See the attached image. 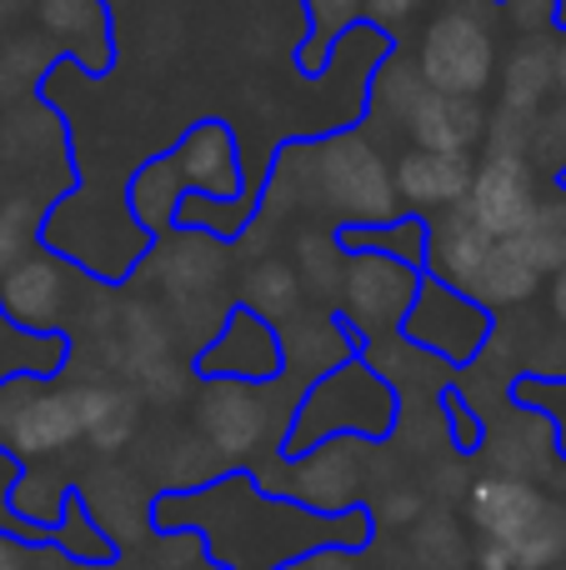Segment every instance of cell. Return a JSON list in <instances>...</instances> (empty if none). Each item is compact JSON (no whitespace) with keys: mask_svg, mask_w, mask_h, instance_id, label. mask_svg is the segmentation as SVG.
<instances>
[{"mask_svg":"<svg viewBox=\"0 0 566 570\" xmlns=\"http://www.w3.org/2000/svg\"><path fill=\"white\" fill-rule=\"evenodd\" d=\"M391 415H397V401H391V385L381 381L371 365L361 361H341L336 371L316 375V385L306 391L296 411V425H291V445H316L331 441V435H387Z\"/></svg>","mask_w":566,"mask_h":570,"instance_id":"3","label":"cell"},{"mask_svg":"<svg viewBox=\"0 0 566 570\" xmlns=\"http://www.w3.org/2000/svg\"><path fill=\"white\" fill-rule=\"evenodd\" d=\"M557 100L566 106V26H562V40H557Z\"/></svg>","mask_w":566,"mask_h":570,"instance_id":"40","label":"cell"},{"mask_svg":"<svg viewBox=\"0 0 566 570\" xmlns=\"http://www.w3.org/2000/svg\"><path fill=\"white\" fill-rule=\"evenodd\" d=\"M552 315L566 325V266L552 271Z\"/></svg>","mask_w":566,"mask_h":570,"instance_id":"38","label":"cell"},{"mask_svg":"<svg viewBox=\"0 0 566 570\" xmlns=\"http://www.w3.org/2000/svg\"><path fill=\"white\" fill-rule=\"evenodd\" d=\"M0 570H30L26 551H20V546H10V541H0Z\"/></svg>","mask_w":566,"mask_h":570,"instance_id":"39","label":"cell"},{"mask_svg":"<svg viewBox=\"0 0 566 570\" xmlns=\"http://www.w3.org/2000/svg\"><path fill=\"white\" fill-rule=\"evenodd\" d=\"M421 291V266H407L381 250H347V271L336 285V321L361 341L397 335L411 301Z\"/></svg>","mask_w":566,"mask_h":570,"instance_id":"5","label":"cell"},{"mask_svg":"<svg viewBox=\"0 0 566 570\" xmlns=\"http://www.w3.org/2000/svg\"><path fill=\"white\" fill-rule=\"evenodd\" d=\"M86 495H110V501H90V511H96V521L106 525V535H116V541H136L140 535V501H136V481H126V471H100L90 475Z\"/></svg>","mask_w":566,"mask_h":570,"instance_id":"29","label":"cell"},{"mask_svg":"<svg viewBox=\"0 0 566 570\" xmlns=\"http://www.w3.org/2000/svg\"><path fill=\"white\" fill-rule=\"evenodd\" d=\"M311 566L316 570H361V561L351 551H321V556H311Z\"/></svg>","mask_w":566,"mask_h":570,"instance_id":"37","label":"cell"},{"mask_svg":"<svg viewBox=\"0 0 566 570\" xmlns=\"http://www.w3.org/2000/svg\"><path fill=\"white\" fill-rule=\"evenodd\" d=\"M196 435L216 461H251V455L286 445L266 391L251 381H206L196 391Z\"/></svg>","mask_w":566,"mask_h":570,"instance_id":"7","label":"cell"},{"mask_svg":"<svg viewBox=\"0 0 566 570\" xmlns=\"http://www.w3.org/2000/svg\"><path fill=\"white\" fill-rule=\"evenodd\" d=\"M421 6H427V0H367V20L387 30V26H401V20H411Z\"/></svg>","mask_w":566,"mask_h":570,"instance_id":"35","label":"cell"},{"mask_svg":"<svg viewBox=\"0 0 566 570\" xmlns=\"http://www.w3.org/2000/svg\"><path fill=\"white\" fill-rule=\"evenodd\" d=\"M411 136L417 150H437V156H471V150L487 140V110L467 96H437V90L421 86L407 100L397 120Z\"/></svg>","mask_w":566,"mask_h":570,"instance_id":"15","label":"cell"},{"mask_svg":"<svg viewBox=\"0 0 566 570\" xmlns=\"http://www.w3.org/2000/svg\"><path fill=\"white\" fill-rule=\"evenodd\" d=\"M562 485H566V471H562Z\"/></svg>","mask_w":566,"mask_h":570,"instance_id":"44","label":"cell"},{"mask_svg":"<svg viewBox=\"0 0 566 570\" xmlns=\"http://www.w3.org/2000/svg\"><path fill=\"white\" fill-rule=\"evenodd\" d=\"M371 515H377L381 531H407V525H417L421 515H427V495H421L417 485H391V491L377 495Z\"/></svg>","mask_w":566,"mask_h":570,"instance_id":"33","label":"cell"},{"mask_svg":"<svg viewBox=\"0 0 566 570\" xmlns=\"http://www.w3.org/2000/svg\"><path fill=\"white\" fill-rule=\"evenodd\" d=\"M306 150H311V190H316V206L331 210L341 226H387V220L401 216L397 186H391V160L381 156L361 130L311 136Z\"/></svg>","mask_w":566,"mask_h":570,"instance_id":"2","label":"cell"},{"mask_svg":"<svg viewBox=\"0 0 566 570\" xmlns=\"http://www.w3.org/2000/svg\"><path fill=\"white\" fill-rule=\"evenodd\" d=\"M276 570H316L311 561H286V566H276Z\"/></svg>","mask_w":566,"mask_h":570,"instance_id":"42","label":"cell"},{"mask_svg":"<svg viewBox=\"0 0 566 570\" xmlns=\"http://www.w3.org/2000/svg\"><path fill=\"white\" fill-rule=\"evenodd\" d=\"M417 76L437 96L477 100L497 80V36H491V26L467 6H447L441 16H431L417 46Z\"/></svg>","mask_w":566,"mask_h":570,"instance_id":"4","label":"cell"},{"mask_svg":"<svg viewBox=\"0 0 566 570\" xmlns=\"http://www.w3.org/2000/svg\"><path fill=\"white\" fill-rule=\"evenodd\" d=\"M176 236L180 240H166V246H160V291H166L176 305L216 295L221 281H226V250L211 240V230L201 236V230L176 226Z\"/></svg>","mask_w":566,"mask_h":570,"instance_id":"19","label":"cell"},{"mask_svg":"<svg viewBox=\"0 0 566 570\" xmlns=\"http://www.w3.org/2000/svg\"><path fill=\"white\" fill-rule=\"evenodd\" d=\"M160 471H166V485L186 491V485H201L216 471V455L201 445V435H176L170 441V465H160Z\"/></svg>","mask_w":566,"mask_h":570,"instance_id":"31","label":"cell"},{"mask_svg":"<svg viewBox=\"0 0 566 570\" xmlns=\"http://www.w3.org/2000/svg\"><path fill=\"white\" fill-rule=\"evenodd\" d=\"M196 371L206 375V381H251V385L281 375L276 325H266L261 315H251L246 305H236V311L221 321L216 341L196 355Z\"/></svg>","mask_w":566,"mask_h":570,"instance_id":"14","label":"cell"},{"mask_svg":"<svg viewBox=\"0 0 566 570\" xmlns=\"http://www.w3.org/2000/svg\"><path fill=\"white\" fill-rule=\"evenodd\" d=\"M467 485H471V475L461 471V465H437V475H431V491L447 501V495H467Z\"/></svg>","mask_w":566,"mask_h":570,"instance_id":"36","label":"cell"},{"mask_svg":"<svg viewBox=\"0 0 566 570\" xmlns=\"http://www.w3.org/2000/svg\"><path fill=\"white\" fill-rule=\"evenodd\" d=\"M401 335L421 351H431L437 361L467 365L481 355V345L491 341V311H481L477 301H467L451 285L421 276V291L411 301L407 321H401Z\"/></svg>","mask_w":566,"mask_h":570,"instance_id":"8","label":"cell"},{"mask_svg":"<svg viewBox=\"0 0 566 570\" xmlns=\"http://www.w3.org/2000/svg\"><path fill=\"white\" fill-rule=\"evenodd\" d=\"M361 485H367V455H361L357 435H331V441H316L291 461L286 485L281 491L291 501L311 505V511L341 515L347 505L361 501Z\"/></svg>","mask_w":566,"mask_h":570,"instance_id":"11","label":"cell"},{"mask_svg":"<svg viewBox=\"0 0 566 570\" xmlns=\"http://www.w3.org/2000/svg\"><path fill=\"white\" fill-rule=\"evenodd\" d=\"M76 391V415H80V441H90V451L116 455L136 441L140 431V395L130 385L110 381H80Z\"/></svg>","mask_w":566,"mask_h":570,"instance_id":"18","label":"cell"},{"mask_svg":"<svg viewBox=\"0 0 566 570\" xmlns=\"http://www.w3.org/2000/svg\"><path fill=\"white\" fill-rule=\"evenodd\" d=\"M26 6H30V0H0V26H10V20H16Z\"/></svg>","mask_w":566,"mask_h":570,"instance_id":"41","label":"cell"},{"mask_svg":"<svg viewBox=\"0 0 566 570\" xmlns=\"http://www.w3.org/2000/svg\"><path fill=\"white\" fill-rule=\"evenodd\" d=\"M501 16L517 36H552L562 26V0H501Z\"/></svg>","mask_w":566,"mask_h":570,"instance_id":"34","label":"cell"},{"mask_svg":"<svg viewBox=\"0 0 566 570\" xmlns=\"http://www.w3.org/2000/svg\"><path fill=\"white\" fill-rule=\"evenodd\" d=\"M537 170L527 166V156H507V150H487V156L471 166V186L461 196V216L477 230L507 240L537 210Z\"/></svg>","mask_w":566,"mask_h":570,"instance_id":"9","label":"cell"},{"mask_svg":"<svg viewBox=\"0 0 566 570\" xmlns=\"http://www.w3.org/2000/svg\"><path fill=\"white\" fill-rule=\"evenodd\" d=\"M76 441L80 415L70 385H46L30 371L0 381V451L36 461V455H60Z\"/></svg>","mask_w":566,"mask_h":570,"instance_id":"6","label":"cell"},{"mask_svg":"<svg viewBox=\"0 0 566 570\" xmlns=\"http://www.w3.org/2000/svg\"><path fill=\"white\" fill-rule=\"evenodd\" d=\"M527 166L531 170H547V176H557L566 170V106H547L541 116H531L527 126Z\"/></svg>","mask_w":566,"mask_h":570,"instance_id":"30","label":"cell"},{"mask_svg":"<svg viewBox=\"0 0 566 570\" xmlns=\"http://www.w3.org/2000/svg\"><path fill=\"white\" fill-rule=\"evenodd\" d=\"M301 10H306V40L296 46V70L306 80H316L326 76L341 36H351V26H361L367 0H301Z\"/></svg>","mask_w":566,"mask_h":570,"instance_id":"24","label":"cell"},{"mask_svg":"<svg viewBox=\"0 0 566 570\" xmlns=\"http://www.w3.org/2000/svg\"><path fill=\"white\" fill-rule=\"evenodd\" d=\"M180 190H196L211 196L221 206L241 196V156H236V136L221 120H201L191 126L166 156L146 160V166L130 176V216L140 220V230L150 236H170L176 230V206Z\"/></svg>","mask_w":566,"mask_h":570,"instance_id":"1","label":"cell"},{"mask_svg":"<svg viewBox=\"0 0 566 570\" xmlns=\"http://www.w3.org/2000/svg\"><path fill=\"white\" fill-rule=\"evenodd\" d=\"M541 271L521 256L517 240H491L487 261L477 266V276L467 285V301H477L481 311H511V305H527L541 291Z\"/></svg>","mask_w":566,"mask_h":570,"instance_id":"20","label":"cell"},{"mask_svg":"<svg viewBox=\"0 0 566 570\" xmlns=\"http://www.w3.org/2000/svg\"><path fill=\"white\" fill-rule=\"evenodd\" d=\"M521 246V256L531 261V266L541 271V276H552V271L566 266V196L557 190L552 200H537V210H531V220L511 236Z\"/></svg>","mask_w":566,"mask_h":570,"instance_id":"26","label":"cell"},{"mask_svg":"<svg viewBox=\"0 0 566 570\" xmlns=\"http://www.w3.org/2000/svg\"><path fill=\"white\" fill-rule=\"evenodd\" d=\"M296 276H301V291H311L316 301H336V285H341V271H347V250H341L336 230H306L296 240Z\"/></svg>","mask_w":566,"mask_h":570,"instance_id":"28","label":"cell"},{"mask_svg":"<svg viewBox=\"0 0 566 570\" xmlns=\"http://www.w3.org/2000/svg\"><path fill=\"white\" fill-rule=\"evenodd\" d=\"M130 391L140 395V401H156V405H176L180 395L191 391V375H186V365L176 361V355H166V361H156L146 375H136L130 381Z\"/></svg>","mask_w":566,"mask_h":570,"instance_id":"32","label":"cell"},{"mask_svg":"<svg viewBox=\"0 0 566 570\" xmlns=\"http://www.w3.org/2000/svg\"><path fill=\"white\" fill-rule=\"evenodd\" d=\"M491 475H517V481H541L557 465V431L552 421H541V411H527V421H517L511 431H497L487 441Z\"/></svg>","mask_w":566,"mask_h":570,"instance_id":"22","label":"cell"},{"mask_svg":"<svg viewBox=\"0 0 566 570\" xmlns=\"http://www.w3.org/2000/svg\"><path fill=\"white\" fill-rule=\"evenodd\" d=\"M30 10L60 60H76L90 76H106L116 66V26L106 0H30Z\"/></svg>","mask_w":566,"mask_h":570,"instance_id":"13","label":"cell"},{"mask_svg":"<svg viewBox=\"0 0 566 570\" xmlns=\"http://www.w3.org/2000/svg\"><path fill=\"white\" fill-rule=\"evenodd\" d=\"M411 556L421 570H467L471 566V541L461 535L457 515L427 511L411 525Z\"/></svg>","mask_w":566,"mask_h":570,"instance_id":"27","label":"cell"},{"mask_svg":"<svg viewBox=\"0 0 566 570\" xmlns=\"http://www.w3.org/2000/svg\"><path fill=\"white\" fill-rule=\"evenodd\" d=\"M276 335H281V365H291V371H301V375H326L351 355L347 325L326 311L291 315Z\"/></svg>","mask_w":566,"mask_h":570,"instance_id":"21","label":"cell"},{"mask_svg":"<svg viewBox=\"0 0 566 570\" xmlns=\"http://www.w3.org/2000/svg\"><path fill=\"white\" fill-rule=\"evenodd\" d=\"M170 355V325L156 305L146 301H130L116 321V335H110V365H116L126 381L146 375L156 361Z\"/></svg>","mask_w":566,"mask_h":570,"instance_id":"23","label":"cell"},{"mask_svg":"<svg viewBox=\"0 0 566 570\" xmlns=\"http://www.w3.org/2000/svg\"><path fill=\"white\" fill-rule=\"evenodd\" d=\"M557 96V40L552 36H521L511 56L497 66V110L507 116H541Z\"/></svg>","mask_w":566,"mask_h":570,"instance_id":"17","label":"cell"},{"mask_svg":"<svg viewBox=\"0 0 566 570\" xmlns=\"http://www.w3.org/2000/svg\"><path fill=\"white\" fill-rule=\"evenodd\" d=\"M241 305L281 331V325H286L291 315H301V305H306L296 266H291L286 256H261L256 266L246 271V281H241Z\"/></svg>","mask_w":566,"mask_h":570,"instance_id":"25","label":"cell"},{"mask_svg":"<svg viewBox=\"0 0 566 570\" xmlns=\"http://www.w3.org/2000/svg\"><path fill=\"white\" fill-rule=\"evenodd\" d=\"M70 570H100V566H86V561H80V566H70Z\"/></svg>","mask_w":566,"mask_h":570,"instance_id":"43","label":"cell"},{"mask_svg":"<svg viewBox=\"0 0 566 570\" xmlns=\"http://www.w3.org/2000/svg\"><path fill=\"white\" fill-rule=\"evenodd\" d=\"M70 305V266L50 250H26L0 271V315L26 335H56Z\"/></svg>","mask_w":566,"mask_h":570,"instance_id":"10","label":"cell"},{"mask_svg":"<svg viewBox=\"0 0 566 570\" xmlns=\"http://www.w3.org/2000/svg\"><path fill=\"white\" fill-rule=\"evenodd\" d=\"M461 501H467V521H471V531H477V541H491V546H501V551H511V546L547 515L552 495L541 491L537 481H517V475H477Z\"/></svg>","mask_w":566,"mask_h":570,"instance_id":"12","label":"cell"},{"mask_svg":"<svg viewBox=\"0 0 566 570\" xmlns=\"http://www.w3.org/2000/svg\"><path fill=\"white\" fill-rule=\"evenodd\" d=\"M471 166H477L471 156H437V150H417V146H411L407 156L391 166V186H397L401 206L447 216V210H457L461 196H467Z\"/></svg>","mask_w":566,"mask_h":570,"instance_id":"16","label":"cell"}]
</instances>
